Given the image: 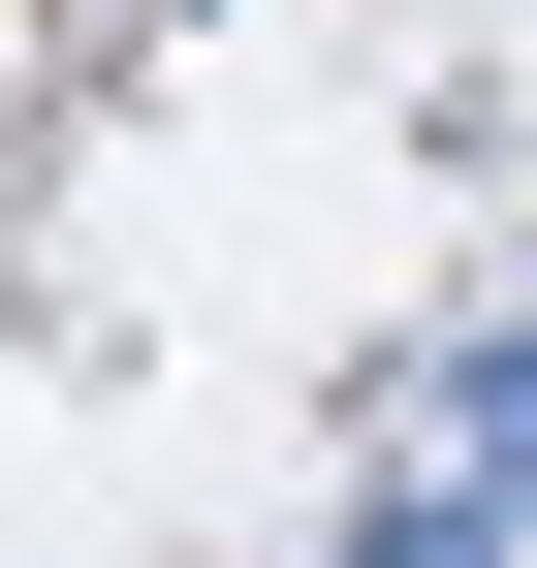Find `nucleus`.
Masks as SVG:
<instances>
[{"instance_id":"2","label":"nucleus","mask_w":537,"mask_h":568,"mask_svg":"<svg viewBox=\"0 0 537 568\" xmlns=\"http://www.w3.org/2000/svg\"><path fill=\"white\" fill-rule=\"evenodd\" d=\"M348 568H506V506H475V474H379V506H348Z\"/></svg>"},{"instance_id":"1","label":"nucleus","mask_w":537,"mask_h":568,"mask_svg":"<svg viewBox=\"0 0 537 568\" xmlns=\"http://www.w3.org/2000/svg\"><path fill=\"white\" fill-rule=\"evenodd\" d=\"M443 474H475V506L537 537V316H506V347H443Z\"/></svg>"}]
</instances>
